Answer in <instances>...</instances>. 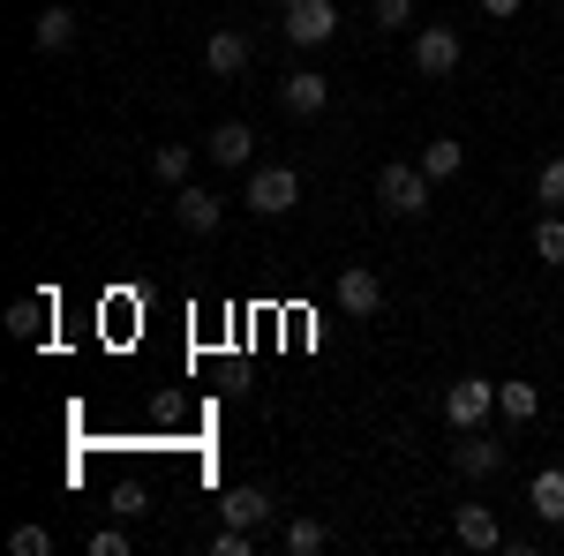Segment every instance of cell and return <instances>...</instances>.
I'll return each mask as SVG.
<instances>
[{"label": "cell", "instance_id": "obj_22", "mask_svg": "<svg viewBox=\"0 0 564 556\" xmlns=\"http://www.w3.org/2000/svg\"><path fill=\"white\" fill-rule=\"evenodd\" d=\"M534 257H542V263H564V211H550L542 226H534Z\"/></svg>", "mask_w": 564, "mask_h": 556}, {"label": "cell", "instance_id": "obj_18", "mask_svg": "<svg viewBox=\"0 0 564 556\" xmlns=\"http://www.w3.org/2000/svg\"><path fill=\"white\" fill-rule=\"evenodd\" d=\"M68 39H76V8H39V23H31V45H39V53H61Z\"/></svg>", "mask_w": 564, "mask_h": 556}, {"label": "cell", "instance_id": "obj_20", "mask_svg": "<svg viewBox=\"0 0 564 556\" xmlns=\"http://www.w3.org/2000/svg\"><path fill=\"white\" fill-rule=\"evenodd\" d=\"M151 173H159L166 188H181V181L196 173V151H188V143H159V151H151Z\"/></svg>", "mask_w": 564, "mask_h": 556}, {"label": "cell", "instance_id": "obj_1", "mask_svg": "<svg viewBox=\"0 0 564 556\" xmlns=\"http://www.w3.org/2000/svg\"><path fill=\"white\" fill-rule=\"evenodd\" d=\"M430 173H422V159L406 166V159H391V166H377V204H384L391 218H422L430 211Z\"/></svg>", "mask_w": 564, "mask_h": 556}, {"label": "cell", "instance_id": "obj_9", "mask_svg": "<svg viewBox=\"0 0 564 556\" xmlns=\"http://www.w3.org/2000/svg\"><path fill=\"white\" fill-rule=\"evenodd\" d=\"M174 218L188 226V233H218V226H226V204H218L212 188H196V181H181V188H174Z\"/></svg>", "mask_w": 564, "mask_h": 556}, {"label": "cell", "instance_id": "obj_28", "mask_svg": "<svg viewBox=\"0 0 564 556\" xmlns=\"http://www.w3.org/2000/svg\"><path fill=\"white\" fill-rule=\"evenodd\" d=\"M481 15H497V23H505V15H520V0H481Z\"/></svg>", "mask_w": 564, "mask_h": 556}, {"label": "cell", "instance_id": "obj_21", "mask_svg": "<svg viewBox=\"0 0 564 556\" xmlns=\"http://www.w3.org/2000/svg\"><path fill=\"white\" fill-rule=\"evenodd\" d=\"M534 204L542 211H564V159H550V166L534 173Z\"/></svg>", "mask_w": 564, "mask_h": 556}, {"label": "cell", "instance_id": "obj_6", "mask_svg": "<svg viewBox=\"0 0 564 556\" xmlns=\"http://www.w3.org/2000/svg\"><path fill=\"white\" fill-rule=\"evenodd\" d=\"M452 467L467 473V481H489V473L505 467V436H489V428H459V444H452Z\"/></svg>", "mask_w": 564, "mask_h": 556}, {"label": "cell", "instance_id": "obj_29", "mask_svg": "<svg viewBox=\"0 0 564 556\" xmlns=\"http://www.w3.org/2000/svg\"><path fill=\"white\" fill-rule=\"evenodd\" d=\"M557 23H564V8H557Z\"/></svg>", "mask_w": 564, "mask_h": 556}, {"label": "cell", "instance_id": "obj_8", "mask_svg": "<svg viewBox=\"0 0 564 556\" xmlns=\"http://www.w3.org/2000/svg\"><path fill=\"white\" fill-rule=\"evenodd\" d=\"M279 106H286L294 121H316V113L332 106V76H316V68H294V76L279 84Z\"/></svg>", "mask_w": 564, "mask_h": 556}, {"label": "cell", "instance_id": "obj_3", "mask_svg": "<svg viewBox=\"0 0 564 556\" xmlns=\"http://www.w3.org/2000/svg\"><path fill=\"white\" fill-rule=\"evenodd\" d=\"M444 422H452V428L497 422V384H489V377H459V384L444 391Z\"/></svg>", "mask_w": 564, "mask_h": 556}, {"label": "cell", "instance_id": "obj_23", "mask_svg": "<svg viewBox=\"0 0 564 556\" xmlns=\"http://www.w3.org/2000/svg\"><path fill=\"white\" fill-rule=\"evenodd\" d=\"M8 549H15V556H53V534H45V526H15Z\"/></svg>", "mask_w": 564, "mask_h": 556}, {"label": "cell", "instance_id": "obj_7", "mask_svg": "<svg viewBox=\"0 0 564 556\" xmlns=\"http://www.w3.org/2000/svg\"><path fill=\"white\" fill-rule=\"evenodd\" d=\"M414 68H422L430 84H444V76L459 68V31H444V23H430V31H414Z\"/></svg>", "mask_w": 564, "mask_h": 556}, {"label": "cell", "instance_id": "obj_24", "mask_svg": "<svg viewBox=\"0 0 564 556\" xmlns=\"http://www.w3.org/2000/svg\"><path fill=\"white\" fill-rule=\"evenodd\" d=\"M249 549H257V534H249V526H218L212 556H249Z\"/></svg>", "mask_w": 564, "mask_h": 556}, {"label": "cell", "instance_id": "obj_5", "mask_svg": "<svg viewBox=\"0 0 564 556\" xmlns=\"http://www.w3.org/2000/svg\"><path fill=\"white\" fill-rule=\"evenodd\" d=\"M332 301H339V308H347V316H361V324H369V316H377V308H384V279H377V271H369V263H347V271H339V279H332Z\"/></svg>", "mask_w": 564, "mask_h": 556}, {"label": "cell", "instance_id": "obj_25", "mask_svg": "<svg viewBox=\"0 0 564 556\" xmlns=\"http://www.w3.org/2000/svg\"><path fill=\"white\" fill-rule=\"evenodd\" d=\"M414 23V0H377V31H406Z\"/></svg>", "mask_w": 564, "mask_h": 556}, {"label": "cell", "instance_id": "obj_4", "mask_svg": "<svg viewBox=\"0 0 564 556\" xmlns=\"http://www.w3.org/2000/svg\"><path fill=\"white\" fill-rule=\"evenodd\" d=\"M279 31H286L294 45H332L339 39V8H332V0H286Z\"/></svg>", "mask_w": 564, "mask_h": 556}, {"label": "cell", "instance_id": "obj_13", "mask_svg": "<svg viewBox=\"0 0 564 556\" xmlns=\"http://www.w3.org/2000/svg\"><path fill=\"white\" fill-rule=\"evenodd\" d=\"M204 68L234 84V76L249 68V39H241V31H212V39H204Z\"/></svg>", "mask_w": 564, "mask_h": 556}, {"label": "cell", "instance_id": "obj_26", "mask_svg": "<svg viewBox=\"0 0 564 556\" xmlns=\"http://www.w3.org/2000/svg\"><path fill=\"white\" fill-rule=\"evenodd\" d=\"M90 556H129V526H98L90 534Z\"/></svg>", "mask_w": 564, "mask_h": 556}, {"label": "cell", "instance_id": "obj_2", "mask_svg": "<svg viewBox=\"0 0 564 556\" xmlns=\"http://www.w3.org/2000/svg\"><path fill=\"white\" fill-rule=\"evenodd\" d=\"M241 204H249L257 218H286L294 204H302V173H294V166H249Z\"/></svg>", "mask_w": 564, "mask_h": 556}, {"label": "cell", "instance_id": "obj_10", "mask_svg": "<svg viewBox=\"0 0 564 556\" xmlns=\"http://www.w3.org/2000/svg\"><path fill=\"white\" fill-rule=\"evenodd\" d=\"M204 159H212V166H249V159H257V129H249V121H218V129L204 135Z\"/></svg>", "mask_w": 564, "mask_h": 556}, {"label": "cell", "instance_id": "obj_16", "mask_svg": "<svg viewBox=\"0 0 564 556\" xmlns=\"http://www.w3.org/2000/svg\"><path fill=\"white\" fill-rule=\"evenodd\" d=\"M534 414H542V391L534 384H497V422L505 428H527Z\"/></svg>", "mask_w": 564, "mask_h": 556}, {"label": "cell", "instance_id": "obj_27", "mask_svg": "<svg viewBox=\"0 0 564 556\" xmlns=\"http://www.w3.org/2000/svg\"><path fill=\"white\" fill-rule=\"evenodd\" d=\"M106 512H113V519H135V512H143V489H113V504H106Z\"/></svg>", "mask_w": 564, "mask_h": 556}, {"label": "cell", "instance_id": "obj_19", "mask_svg": "<svg viewBox=\"0 0 564 556\" xmlns=\"http://www.w3.org/2000/svg\"><path fill=\"white\" fill-rule=\"evenodd\" d=\"M422 173H430V181H452V173H467V143H452V135H430V143H422Z\"/></svg>", "mask_w": 564, "mask_h": 556}, {"label": "cell", "instance_id": "obj_14", "mask_svg": "<svg viewBox=\"0 0 564 556\" xmlns=\"http://www.w3.org/2000/svg\"><path fill=\"white\" fill-rule=\"evenodd\" d=\"M45 324H53V294H23L8 308V339H23V346H39Z\"/></svg>", "mask_w": 564, "mask_h": 556}, {"label": "cell", "instance_id": "obj_15", "mask_svg": "<svg viewBox=\"0 0 564 556\" xmlns=\"http://www.w3.org/2000/svg\"><path fill=\"white\" fill-rule=\"evenodd\" d=\"M527 512L550 519V526H564V467H542L534 481H527Z\"/></svg>", "mask_w": 564, "mask_h": 556}, {"label": "cell", "instance_id": "obj_12", "mask_svg": "<svg viewBox=\"0 0 564 556\" xmlns=\"http://www.w3.org/2000/svg\"><path fill=\"white\" fill-rule=\"evenodd\" d=\"M452 534H459L467 549H505V526H497L489 504H459V512H452Z\"/></svg>", "mask_w": 564, "mask_h": 556}, {"label": "cell", "instance_id": "obj_17", "mask_svg": "<svg viewBox=\"0 0 564 556\" xmlns=\"http://www.w3.org/2000/svg\"><path fill=\"white\" fill-rule=\"evenodd\" d=\"M279 542H286V556H324L332 549V526H324V519H286Z\"/></svg>", "mask_w": 564, "mask_h": 556}, {"label": "cell", "instance_id": "obj_11", "mask_svg": "<svg viewBox=\"0 0 564 556\" xmlns=\"http://www.w3.org/2000/svg\"><path fill=\"white\" fill-rule=\"evenodd\" d=\"M218 512H226V526H249V534H257V526H271V497H263L257 481H241V489L218 497Z\"/></svg>", "mask_w": 564, "mask_h": 556}]
</instances>
